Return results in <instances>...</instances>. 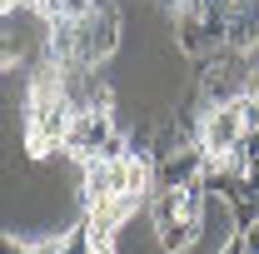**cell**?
Here are the masks:
<instances>
[{"mask_svg": "<svg viewBox=\"0 0 259 254\" xmlns=\"http://www.w3.org/2000/svg\"><path fill=\"white\" fill-rule=\"evenodd\" d=\"M239 140H244V125H239L234 105H225V110H209V115L199 120V150H204V159L229 155Z\"/></svg>", "mask_w": 259, "mask_h": 254, "instance_id": "1", "label": "cell"}, {"mask_svg": "<svg viewBox=\"0 0 259 254\" xmlns=\"http://www.w3.org/2000/svg\"><path fill=\"white\" fill-rule=\"evenodd\" d=\"M220 254H244V239L234 234V239H229V244H225V249H220Z\"/></svg>", "mask_w": 259, "mask_h": 254, "instance_id": "2", "label": "cell"}]
</instances>
